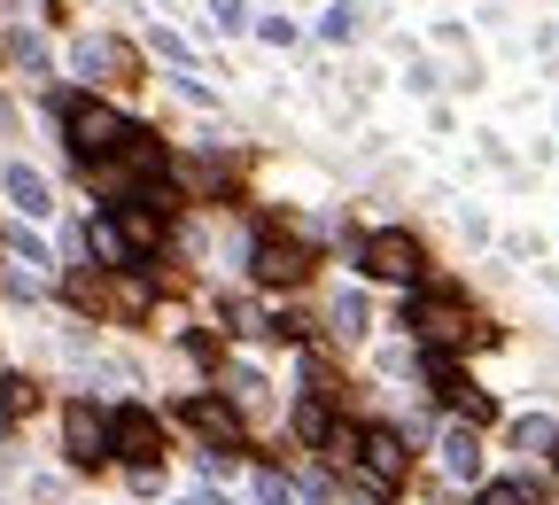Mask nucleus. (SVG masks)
I'll return each mask as SVG.
<instances>
[{
    "label": "nucleus",
    "instance_id": "nucleus-13",
    "mask_svg": "<svg viewBox=\"0 0 559 505\" xmlns=\"http://www.w3.org/2000/svg\"><path fill=\"white\" fill-rule=\"evenodd\" d=\"M296 436H304V444H326V436H334V412H326V397H304V404H296Z\"/></svg>",
    "mask_w": 559,
    "mask_h": 505
},
{
    "label": "nucleus",
    "instance_id": "nucleus-1",
    "mask_svg": "<svg viewBox=\"0 0 559 505\" xmlns=\"http://www.w3.org/2000/svg\"><path fill=\"white\" fill-rule=\"evenodd\" d=\"M412 334L419 342H428V350H459V342H489V327L451 296V287H419V296H412Z\"/></svg>",
    "mask_w": 559,
    "mask_h": 505
},
{
    "label": "nucleus",
    "instance_id": "nucleus-8",
    "mask_svg": "<svg viewBox=\"0 0 559 505\" xmlns=\"http://www.w3.org/2000/svg\"><path fill=\"white\" fill-rule=\"evenodd\" d=\"M304 272H311V249L304 242H288V234L257 242V280L264 287H304Z\"/></svg>",
    "mask_w": 559,
    "mask_h": 505
},
{
    "label": "nucleus",
    "instance_id": "nucleus-22",
    "mask_svg": "<svg viewBox=\"0 0 559 505\" xmlns=\"http://www.w3.org/2000/svg\"><path fill=\"white\" fill-rule=\"evenodd\" d=\"M179 505H226V497H218V490H194V497H179Z\"/></svg>",
    "mask_w": 559,
    "mask_h": 505
},
{
    "label": "nucleus",
    "instance_id": "nucleus-4",
    "mask_svg": "<svg viewBox=\"0 0 559 505\" xmlns=\"http://www.w3.org/2000/svg\"><path fill=\"white\" fill-rule=\"evenodd\" d=\"M358 265H366L373 280H419V234L381 226V234H366V242H358Z\"/></svg>",
    "mask_w": 559,
    "mask_h": 505
},
{
    "label": "nucleus",
    "instance_id": "nucleus-21",
    "mask_svg": "<svg viewBox=\"0 0 559 505\" xmlns=\"http://www.w3.org/2000/svg\"><path fill=\"white\" fill-rule=\"evenodd\" d=\"M210 16H218L226 32H241V0H210Z\"/></svg>",
    "mask_w": 559,
    "mask_h": 505
},
{
    "label": "nucleus",
    "instance_id": "nucleus-20",
    "mask_svg": "<svg viewBox=\"0 0 559 505\" xmlns=\"http://www.w3.org/2000/svg\"><path fill=\"white\" fill-rule=\"evenodd\" d=\"M481 505H536V497H528V482H489Z\"/></svg>",
    "mask_w": 559,
    "mask_h": 505
},
{
    "label": "nucleus",
    "instance_id": "nucleus-2",
    "mask_svg": "<svg viewBox=\"0 0 559 505\" xmlns=\"http://www.w3.org/2000/svg\"><path fill=\"white\" fill-rule=\"evenodd\" d=\"M62 125H70V149H79V164H109V156L124 149V132H132L109 102H86V94L62 102Z\"/></svg>",
    "mask_w": 559,
    "mask_h": 505
},
{
    "label": "nucleus",
    "instance_id": "nucleus-10",
    "mask_svg": "<svg viewBox=\"0 0 559 505\" xmlns=\"http://www.w3.org/2000/svg\"><path fill=\"white\" fill-rule=\"evenodd\" d=\"M0 187H9V202L24 210V219H47V210H55V195H47V179H39L32 164H9V172H0Z\"/></svg>",
    "mask_w": 559,
    "mask_h": 505
},
{
    "label": "nucleus",
    "instance_id": "nucleus-7",
    "mask_svg": "<svg viewBox=\"0 0 559 505\" xmlns=\"http://www.w3.org/2000/svg\"><path fill=\"white\" fill-rule=\"evenodd\" d=\"M358 467H366V482H373V490H396V482H404V467H412V451H404L396 427H366Z\"/></svg>",
    "mask_w": 559,
    "mask_h": 505
},
{
    "label": "nucleus",
    "instance_id": "nucleus-17",
    "mask_svg": "<svg viewBox=\"0 0 559 505\" xmlns=\"http://www.w3.org/2000/svg\"><path fill=\"white\" fill-rule=\"evenodd\" d=\"M334 334H366V296H358V287L334 296Z\"/></svg>",
    "mask_w": 559,
    "mask_h": 505
},
{
    "label": "nucleus",
    "instance_id": "nucleus-16",
    "mask_svg": "<svg viewBox=\"0 0 559 505\" xmlns=\"http://www.w3.org/2000/svg\"><path fill=\"white\" fill-rule=\"evenodd\" d=\"M257 505H296V482L280 467H257Z\"/></svg>",
    "mask_w": 559,
    "mask_h": 505
},
{
    "label": "nucleus",
    "instance_id": "nucleus-15",
    "mask_svg": "<svg viewBox=\"0 0 559 505\" xmlns=\"http://www.w3.org/2000/svg\"><path fill=\"white\" fill-rule=\"evenodd\" d=\"M94 257H102V265H132V249H124L117 219H94Z\"/></svg>",
    "mask_w": 559,
    "mask_h": 505
},
{
    "label": "nucleus",
    "instance_id": "nucleus-19",
    "mask_svg": "<svg viewBox=\"0 0 559 505\" xmlns=\"http://www.w3.org/2000/svg\"><path fill=\"white\" fill-rule=\"evenodd\" d=\"M9 55H16V62H24V70H47V47H39V39H32V32H9Z\"/></svg>",
    "mask_w": 559,
    "mask_h": 505
},
{
    "label": "nucleus",
    "instance_id": "nucleus-5",
    "mask_svg": "<svg viewBox=\"0 0 559 505\" xmlns=\"http://www.w3.org/2000/svg\"><path fill=\"white\" fill-rule=\"evenodd\" d=\"M179 420L194 427L210 451H241V412H234L226 397H187V404H179Z\"/></svg>",
    "mask_w": 559,
    "mask_h": 505
},
{
    "label": "nucleus",
    "instance_id": "nucleus-6",
    "mask_svg": "<svg viewBox=\"0 0 559 505\" xmlns=\"http://www.w3.org/2000/svg\"><path fill=\"white\" fill-rule=\"evenodd\" d=\"M62 444H70V459H79V467H102V459H109V412L79 397V404L62 412Z\"/></svg>",
    "mask_w": 559,
    "mask_h": 505
},
{
    "label": "nucleus",
    "instance_id": "nucleus-14",
    "mask_svg": "<svg viewBox=\"0 0 559 505\" xmlns=\"http://www.w3.org/2000/svg\"><path fill=\"white\" fill-rule=\"evenodd\" d=\"M32 404H39V389H32L24 374H9V381H0V420H24Z\"/></svg>",
    "mask_w": 559,
    "mask_h": 505
},
{
    "label": "nucleus",
    "instance_id": "nucleus-3",
    "mask_svg": "<svg viewBox=\"0 0 559 505\" xmlns=\"http://www.w3.org/2000/svg\"><path fill=\"white\" fill-rule=\"evenodd\" d=\"M109 451L140 474V467H156V451H164V427H156V412H140V404H124V412H109Z\"/></svg>",
    "mask_w": 559,
    "mask_h": 505
},
{
    "label": "nucleus",
    "instance_id": "nucleus-9",
    "mask_svg": "<svg viewBox=\"0 0 559 505\" xmlns=\"http://www.w3.org/2000/svg\"><path fill=\"white\" fill-rule=\"evenodd\" d=\"M117 234H124L132 257L164 249V210H156V202H117Z\"/></svg>",
    "mask_w": 559,
    "mask_h": 505
},
{
    "label": "nucleus",
    "instance_id": "nucleus-12",
    "mask_svg": "<svg viewBox=\"0 0 559 505\" xmlns=\"http://www.w3.org/2000/svg\"><path fill=\"white\" fill-rule=\"evenodd\" d=\"M79 70L86 79H109V70H124V47L117 39H79Z\"/></svg>",
    "mask_w": 559,
    "mask_h": 505
},
{
    "label": "nucleus",
    "instance_id": "nucleus-11",
    "mask_svg": "<svg viewBox=\"0 0 559 505\" xmlns=\"http://www.w3.org/2000/svg\"><path fill=\"white\" fill-rule=\"evenodd\" d=\"M443 467H451L459 482L481 474V436H474V427H451V436H443Z\"/></svg>",
    "mask_w": 559,
    "mask_h": 505
},
{
    "label": "nucleus",
    "instance_id": "nucleus-18",
    "mask_svg": "<svg viewBox=\"0 0 559 505\" xmlns=\"http://www.w3.org/2000/svg\"><path fill=\"white\" fill-rule=\"evenodd\" d=\"M513 444H521V451H559V427H551V420H521Z\"/></svg>",
    "mask_w": 559,
    "mask_h": 505
}]
</instances>
